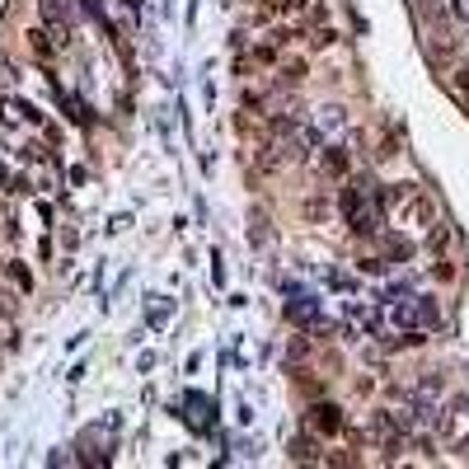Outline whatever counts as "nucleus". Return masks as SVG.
<instances>
[{
    "label": "nucleus",
    "instance_id": "obj_1",
    "mask_svg": "<svg viewBox=\"0 0 469 469\" xmlns=\"http://www.w3.org/2000/svg\"><path fill=\"white\" fill-rule=\"evenodd\" d=\"M310 422H314V432H324V437H338V432H343V408H333V404H314Z\"/></svg>",
    "mask_w": 469,
    "mask_h": 469
},
{
    "label": "nucleus",
    "instance_id": "obj_2",
    "mask_svg": "<svg viewBox=\"0 0 469 469\" xmlns=\"http://www.w3.org/2000/svg\"><path fill=\"white\" fill-rule=\"evenodd\" d=\"M418 15L427 24H437V33L446 29V0H418Z\"/></svg>",
    "mask_w": 469,
    "mask_h": 469
},
{
    "label": "nucleus",
    "instance_id": "obj_3",
    "mask_svg": "<svg viewBox=\"0 0 469 469\" xmlns=\"http://www.w3.org/2000/svg\"><path fill=\"white\" fill-rule=\"evenodd\" d=\"M29 43H33V57H38V62H52V57H57V43H52L43 29H33V33H29Z\"/></svg>",
    "mask_w": 469,
    "mask_h": 469
},
{
    "label": "nucleus",
    "instance_id": "obj_4",
    "mask_svg": "<svg viewBox=\"0 0 469 469\" xmlns=\"http://www.w3.org/2000/svg\"><path fill=\"white\" fill-rule=\"evenodd\" d=\"M324 169L328 174H347V150L343 146H328L324 150Z\"/></svg>",
    "mask_w": 469,
    "mask_h": 469
},
{
    "label": "nucleus",
    "instance_id": "obj_5",
    "mask_svg": "<svg viewBox=\"0 0 469 469\" xmlns=\"http://www.w3.org/2000/svg\"><path fill=\"white\" fill-rule=\"evenodd\" d=\"M291 455H296V460H319V446H314L310 437H300L296 446H291Z\"/></svg>",
    "mask_w": 469,
    "mask_h": 469
},
{
    "label": "nucleus",
    "instance_id": "obj_6",
    "mask_svg": "<svg viewBox=\"0 0 469 469\" xmlns=\"http://www.w3.org/2000/svg\"><path fill=\"white\" fill-rule=\"evenodd\" d=\"M10 277H15V286H19V291H29V286H33L29 267H19V263H10Z\"/></svg>",
    "mask_w": 469,
    "mask_h": 469
}]
</instances>
